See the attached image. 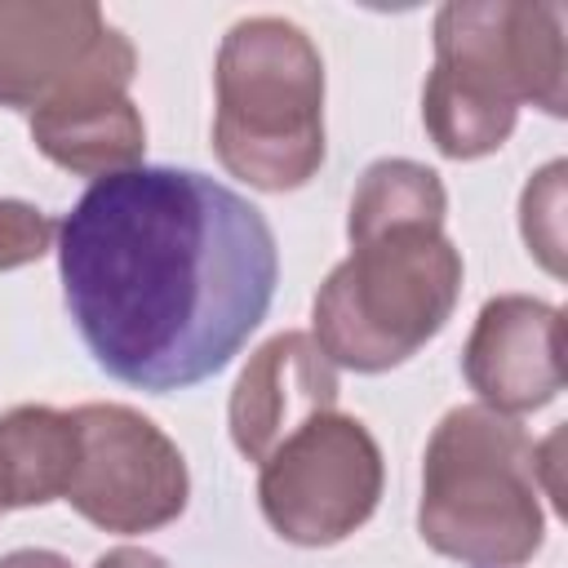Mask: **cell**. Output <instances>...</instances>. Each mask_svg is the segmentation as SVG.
Returning <instances> with one entry per match:
<instances>
[{"mask_svg":"<svg viewBox=\"0 0 568 568\" xmlns=\"http://www.w3.org/2000/svg\"><path fill=\"white\" fill-rule=\"evenodd\" d=\"M422 541L466 568H519L546 541L532 439L506 413L457 404L422 457Z\"/></svg>","mask_w":568,"mask_h":568,"instance_id":"3","label":"cell"},{"mask_svg":"<svg viewBox=\"0 0 568 568\" xmlns=\"http://www.w3.org/2000/svg\"><path fill=\"white\" fill-rule=\"evenodd\" d=\"M462 373L484 408L519 417L564 390V315L524 293L488 297L462 351Z\"/></svg>","mask_w":568,"mask_h":568,"instance_id":"9","label":"cell"},{"mask_svg":"<svg viewBox=\"0 0 568 568\" xmlns=\"http://www.w3.org/2000/svg\"><path fill=\"white\" fill-rule=\"evenodd\" d=\"M0 568H75L67 555L58 550H44V546H22V550H9L0 555Z\"/></svg>","mask_w":568,"mask_h":568,"instance_id":"17","label":"cell"},{"mask_svg":"<svg viewBox=\"0 0 568 568\" xmlns=\"http://www.w3.org/2000/svg\"><path fill=\"white\" fill-rule=\"evenodd\" d=\"M386 466L351 413H320L257 462V506L280 541L320 550L359 532L382 501Z\"/></svg>","mask_w":568,"mask_h":568,"instance_id":"5","label":"cell"},{"mask_svg":"<svg viewBox=\"0 0 568 568\" xmlns=\"http://www.w3.org/2000/svg\"><path fill=\"white\" fill-rule=\"evenodd\" d=\"M564 160H550L537 169L519 195V231L528 253L559 280L564 275Z\"/></svg>","mask_w":568,"mask_h":568,"instance_id":"14","label":"cell"},{"mask_svg":"<svg viewBox=\"0 0 568 568\" xmlns=\"http://www.w3.org/2000/svg\"><path fill=\"white\" fill-rule=\"evenodd\" d=\"M58 275L93 364L169 395L240 355L271 311L280 248L262 209L217 178L138 164L58 222Z\"/></svg>","mask_w":568,"mask_h":568,"instance_id":"1","label":"cell"},{"mask_svg":"<svg viewBox=\"0 0 568 568\" xmlns=\"http://www.w3.org/2000/svg\"><path fill=\"white\" fill-rule=\"evenodd\" d=\"M0 515H9V501H4V488H0Z\"/></svg>","mask_w":568,"mask_h":568,"instance_id":"18","label":"cell"},{"mask_svg":"<svg viewBox=\"0 0 568 568\" xmlns=\"http://www.w3.org/2000/svg\"><path fill=\"white\" fill-rule=\"evenodd\" d=\"M75 470L67 506L102 532H155L191 501V470L182 448L129 404H80Z\"/></svg>","mask_w":568,"mask_h":568,"instance_id":"7","label":"cell"},{"mask_svg":"<svg viewBox=\"0 0 568 568\" xmlns=\"http://www.w3.org/2000/svg\"><path fill=\"white\" fill-rule=\"evenodd\" d=\"M213 151L253 191H297L324 164V62L311 36L275 13L240 18L213 62Z\"/></svg>","mask_w":568,"mask_h":568,"instance_id":"2","label":"cell"},{"mask_svg":"<svg viewBox=\"0 0 568 568\" xmlns=\"http://www.w3.org/2000/svg\"><path fill=\"white\" fill-rule=\"evenodd\" d=\"M435 80L519 111H568L564 9L528 0H448L435 13Z\"/></svg>","mask_w":568,"mask_h":568,"instance_id":"6","label":"cell"},{"mask_svg":"<svg viewBox=\"0 0 568 568\" xmlns=\"http://www.w3.org/2000/svg\"><path fill=\"white\" fill-rule=\"evenodd\" d=\"M129 84L133 80H89L31 111L27 129L36 151L93 182L138 169L146 155V124L129 98Z\"/></svg>","mask_w":568,"mask_h":568,"instance_id":"11","label":"cell"},{"mask_svg":"<svg viewBox=\"0 0 568 568\" xmlns=\"http://www.w3.org/2000/svg\"><path fill=\"white\" fill-rule=\"evenodd\" d=\"M138 49L89 0H0V106L40 111L89 80H133Z\"/></svg>","mask_w":568,"mask_h":568,"instance_id":"8","label":"cell"},{"mask_svg":"<svg viewBox=\"0 0 568 568\" xmlns=\"http://www.w3.org/2000/svg\"><path fill=\"white\" fill-rule=\"evenodd\" d=\"M58 244V222L27 204V200H0V271H18L40 262Z\"/></svg>","mask_w":568,"mask_h":568,"instance_id":"15","label":"cell"},{"mask_svg":"<svg viewBox=\"0 0 568 568\" xmlns=\"http://www.w3.org/2000/svg\"><path fill=\"white\" fill-rule=\"evenodd\" d=\"M462 271L444 226H386L351 240L311 302V337L337 368L386 373L453 320Z\"/></svg>","mask_w":568,"mask_h":568,"instance_id":"4","label":"cell"},{"mask_svg":"<svg viewBox=\"0 0 568 568\" xmlns=\"http://www.w3.org/2000/svg\"><path fill=\"white\" fill-rule=\"evenodd\" d=\"M337 408V364L320 351L311 333H275L262 342L244 373L235 377L226 426L240 457L253 466L266 462L293 430H302L311 417Z\"/></svg>","mask_w":568,"mask_h":568,"instance_id":"10","label":"cell"},{"mask_svg":"<svg viewBox=\"0 0 568 568\" xmlns=\"http://www.w3.org/2000/svg\"><path fill=\"white\" fill-rule=\"evenodd\" d=\"M93 568H169V559H160L155 550H142V546H115V550L98 555Z\"/></svg>","mask_w":568,"mask_h":568,"instance_id":"16","label":"cell"},{"mask_svg":"<svg viewBox=\"0 0 568 568\" xmlns=\"http://www.w3.org/2000/svg\"><path fill=\"white\" fill-rule=\"evenodd\" d=\"M75 444L71 408L18 404L0 413V488L9 510L62 501L75 470Z\"/></svg>","mask_w":568,"mask_h":568,"instance_id":"12","label":"cell"},{"mask_svg":"<svg viewBox=\"0 0 568 568\" xmlns=\"http://www.w3.org/2000/svg\"><path fill=\"white\" fill-rule=\"evenodd\" d=\"M448 191L435 169L417 160H373L355 182L346 235L364 240L386 226H444Z\"/></svg>","mask_w":568,"mask_h":568,"instance_id":"13","label":"cell"}]
</instances>
